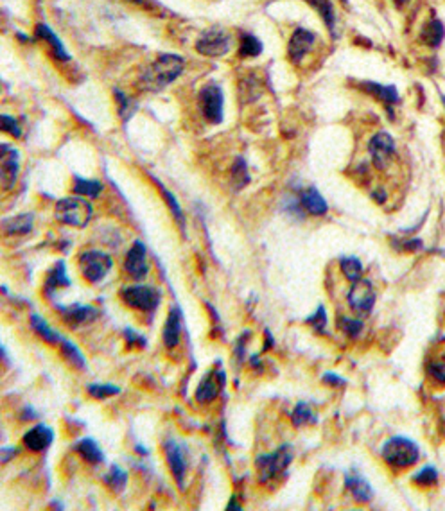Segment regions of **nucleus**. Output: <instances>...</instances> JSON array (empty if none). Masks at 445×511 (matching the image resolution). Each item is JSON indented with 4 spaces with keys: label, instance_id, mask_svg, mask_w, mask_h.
I'll return each instance as SVG.
<instances>
[{
    "label": "nucleus",
    "instance_id": "11",
    "mask_svg": "<svg viewBox=\"0 0 445 511\" xmlns=\"http://www.w3.org/2000/svg\"><path fill=\"white\" fill-rule=\"evenodd\" d=\"M15 148H9L8 144H2L0 148V183L4 190H11L18 180V171H20V158Z\"/></svg>",
    "mask_w": 445,
    "mask_h": 511
},
{
    "label": "nucleus",
    "instance_id": "33",
    "mask_svg": "<svg viewBox=\"0 0 445 511\" xmlns=\"http://www.w3.org/2000/svg\"><path fill=\"white\" fill-rule=\"evenodd\" d=\"M157 187H158V188H160V192H162V196H164V200H165V201H167V207H169V208H171V212H173L174 219H176V221H178V224H180V226H181V228H185V217H183V210H181L180 203H178L176 196H174L173 192H169V190H167V188H165V187H164V185H162V183H160V181H157Z\"/></svg>",
    "mask_w": 445,
    "mask_h": 511
},
{
    "label": "nucleus",
    "instance_id": "34",
    "mask_svg": "<svg viewBox=\"0 0 445 511\" xmlns=\"http://www.w3.org/2000/svg\"><path fill=\"white\" fill-rule=\"evenodd\" d=\"M341 271L345 275L349 282H356L361 278L363 275V264L356 257H349V259H341Z\"/></svg>",
    "mask_w": 445,
    "mask_h": 511
},
{
    "label": "nucleus",
    "instance_id": "32",
    "mask_svg": "<svg viewBox=\"0 0 445 511\" xmlns=\"http://www.w3.org/2000/svg\"><path fill=\"white\" fill-rule=\"evenodd\" d=\"M105 483L108 484L113 491H121L124 490L126 483H128V474H126L121 467L112 465L110 472L105 475Z\"/></svg>",
    "mask_w": 445,
    "mask_h": 511
},
{
    "label": "nucleus",
    "instance_id": "43",
    "mask_svg": "<svg viewBox=\"0 0 445 511\" xmlns=\"http://www.w3.org/2000/svg\"><path fill=\"white\" fill-rule=\"evenodd\" d=\"M307 323L313 325V327L316 328L318 332L323 330V328H325V323H327V312H325V309L321 307V305H320V307H318V312H316V314H313V316H311V318H309V320H307Z\"/></svg>",
    "mask_w": 445,
    "mask_h": 511
},
{
    "label": "nucleus",
    "instance_id": "40",
    "mask_svg": "<svg viewBox=\"0 0 445 511\" xmlns=\"http://www.w3.org/2000/svg\"><path fill=\"white\" fill-rule=\"evenodd\" d=\"M427 372L438 384H445V357H438V359L431 361L430 366H427Z\"/></svg>",
    "mask_w": 445,
    "mask_h": 511
},
{
    "label": "nucleus",
    "instance_id": "44",
    "mask_svg": "<svg viewBox=\"0 0 445 511\" xmlns=\"http://www.w3.org/2000/svg\"><path fill=\"white\" fill-rule=\"evenodd\" d=\"M124 337L128 341V344H138V347H144L146 339L142 336H138L133 328H126L124 330Z\"/></svg>",
    "mask_w": 445,
    "mask_h": 511
},
{
    "label": "nucleus",
    "instance_id": "13",
    "mask_svg": "<svg viewBox=\"0 0 445 511\" xmlns=\"http://www.w3.org/2000/svg\"><path fill=\"white\" fill-rule=\"evenodd\" d=\"M165 460H167L169 470L176 479L178 486H183V477L187 472V447L183 444H178L174 439H167L164 445Z\"/></svg>",
    "mask_w": 445,
    "mask_h": 511
},
{
    "label": "nucleus",
    "instance_id": "18",
    "mask_svg": "<svg viewBox=\"0 0 445 511\" xmlns=\"http://www.w3.org/2000/svg\"><path fill=\"white\" fill-rule=\"evenodd\" d=\"M298 203H300L302 210L311 216H325L329 212V205L316 187H307L298 192Z\"/></svg>",
    "mask_w": 445,
    "mask_h": 511
},
{
    "label": "nucleus",
    "instance_id": "12",
    "mask_svg": "<svg viewBox=\"0 0 445 511\" xmlns=\"http://www.w3.org/2000/svg\"><path fill=\"white\" fill-rule=\"evenodd\" d=\"M314 44H316V34L311 32L309 29L298 27L297 31L291 34L288 45V56L289 61L293 65H302L304 58L313 51Z\"/></svg>",
    "mask_w": 445,
    "mask_h": 511
},
{
    "label": "nucleus",
    "instance_id": "45",
    "mask_svg": "<svg viewBox=\"0 0 445 511\" xmlns=\"http://www.w3.org/2000/svg\"><path fill=\"white\" fill-rule=\"evenodd\" d=\"M323 382L330 384V386L340 387V386H343V384H345V379H340V377L334 375V373H327V375L323 377Z\"/></svg>",
    "mask_w": 445,
    "mask_h": 511
},
{
    "label": "nucleus",
    "instance_id": "17",
    "mask_svg": "<svg viewBox=\"0 0 445 511\" xmlns=\"http://www.w3.org/2000/svg\"><path fill=\"white\" fill-rule=\"evenodd\" d=\"M53 441H54L53 429L47 427V425H44V424L29 429V431L24 434V438H22V444H24L25 447L32 452L47 451Z\"/></svg>",
    "mask_w": 445,
    "mask_h": 511
},
{
    "label": "nucleus",
    "instance_id": "8",
    "mask_svg": "<svg viewBox=\"0 0 445 511\" xmlns=\"http://www.w3.org/2000/svg\"><path fill=\"white\" fill-rule=\"evenodd\" d=\"M200 110L201 115L209 120V122H212V124H219L221 120H223V113H225V96H223V90L216 83L205 84L201 88Z\"/></svg>",
    "mask_w": 445,
    "mask_h": 511
},
{
    "label": "nucleus",
    "instance_id": "49",
    "mask_svg": "<svg viewBox=\"0 0 445 511\" xmlns=\"http://www.w3.org/2000/svg\"><path fill=\"white\" fill-rule=\"evenodd\" d=\"M406 2H409V0H395V4H399V6L406 4Z\"/></svg>",
    "mask_w": 445,
    "mask_h": 511
},
{
    "label": "nucleus",
    "instance_id": "27",
    "mask_svg": "<svg viewBox=\"0 0 445 511\" xmlns=\"http://www.w3.org/2000/svg\"><path fill=\"white\" fill-rule=\"evenodd\" d=\"M31 327H32V330L37 332L38 336H40L41 339L45 341V343L58 344V343H61V341H63V337H61L56 330H53V328L49 327L47 321L41 320L38 314L31 316Z\"/></svg>",
    "mask_w": 445,
    "mask_h": 511
},
{
    "label": "nucleus",
    "instance_id": "47",
    "mask_svg": "<svg viewBox=\"0 0 445 511\" xmlns=\"http://www.w3.org/2000/svg\"><path fill=\"white\" fill-rule=\"evenodd\" d=\"M236 503H237V499L236 497H232V500H230V504H228V510H241V506Z\"/></svg>",
    "mask_w": 445,
    "mask_h": 511
},
{
    "label": "nucleus",
    "instance_id": "14",
    "mask_svg": "<svg viewBox=\"0 0 445 511\" xmlns=\"http://www.w3.org/2000/svg\"><path fill=\"white\" fill-rule=\"evenodd\" d=\"M124 269L131 278L142 280L149 271L148 264V252L142 240H135L131 248H129L128 255L124 260Z\"/></svg>",
    "mask_w": 445,
    "mask_h": 511
},
{
    "label": "nucleus",
    "instance_id": "29",
    "mask_svg": "<svg viewBox=\"0 0 445 511\" xmlns=\"http://www.w3.org/2000/svg\"><path fill=\"white\" fill-rule=\"evenodd\" d=\"M74 192H76L77 196H83V198H97L103 192V183L97 180H84V178H74V185H72Z\"/></svg>",
    "mask_w": 445,
    "mask_h": 511
},
{
    "label": "nucleus",
    "instance_id": "19",
    "mask_svg": "<svg viewBox=\"0 0 445 511\" xmlns=\"http://www.w3.org/2000/svg\"><path fill=\"white\" fill-rule=\"evenodd\" d=\"M70 284H72V282H70V278H68V275H67L65 262L63 260H60V262H58L56 266H54V268L47 273V276H45L44 292L47 298H53V295L58 291V289L68 287Z\"/></svg>",
    "mask_w": 445,
    "mask_h": 511
},
{
    "label": "nucleus",
    "instance_id": "7",
    "mask_svg": "<svg viewBox=\"0 0 445 511\" xmlns=\"http://www.w3.org/2000/svg\"><path fill=\"white\" fill-rule=\"evenodd\" d=\"M230 47H232V37L230 32L225 29L219 27H210L198 38L196 41V51L203 56L209 58H219L228 54Z\"/></svg>",
    "mask_w": 445,
    "mask_h": 511
},
{
    "label": "nucleus",
    "instance_id": "9",
    "mask_svg": "<svg viewBox=\"0 0 445 511\" xmlns=\"http://www.w3.org/2000/svg\"><path fill=\"white\" fill-rule=\"evenodd\" d=\"M368 153L373 167L378 171H386L392 165L393 158H395V140L386 131H379L378 135H373V138L370 140Z\"/></svg>",
    "mask_w": 445,
    "mask_h": 511
},
{
    "label": "nucleus",
    "instance_id": "41",
    "mask_svg": "<svg viewBox=\"0 0 445 511\" xmlns=\"http://www.w3.org/2000/svg\"><path fill=\"white\" fill-rule=\"evenodd\" d=\"M2 129H4L6 133H9L11 136H15V138H18V136L22 135V129L20 126H18V122L9 115H2Z\"/></svg>",
    "mask_w": 445,
    "mask_h": 511
},
{
    "label": "nucleus",
    "instance_id": "22",
    "mask_svg": "<svg viewBox=\"0 0 445 511\" xmlns=\"http://www.w3.org/2000/svg\"><path fill=\"white\" fill-rule=\"evenodd\" d=\"M361 88L365 92L372 93L373 97H378L381 103H385L389 108V113H392L393 104L399 103V92L395 86H385V84L370 83V81H366V83H361Z\"/></svg>",
    "mask_w": 445,
    "mask_h": 511
},
{
    "label": "nucleus",
    "instance_id": "51",
    "mask_svg": "<svg viewBox=\"0 0 445 511\" xmlns=\"http://www.w3.org/2000/svg\"><path fill=\"white\" fill-rule=\"evenodd\" d=\"M444 104H445V97H444Z\"/></svg>",
    "mask_w": 445,
    "mask_h": 511
},
{
    "label": "nucleus",
    "instance_id": "38",
    "mask_svg": "<svg viewBox=\"0 0 445 511\" xmlns=\"http://www.w3.org/2000/svg\"><path fill=\"white\" fill-rule=\"evenodd\" d=\"M337 325H340L341 330L345 332L349 337H352V339H356L363 330L361 321L354 320V318H345V316H341L340 320H337Z\"/></svg>",
    "mask_w": 445,
    "mask_h": 511
},
{
    "label": "nucleus",
    "instance_id": "10",
    "mask_svg": "<svg viewBox=\"0 0 445 511\" xmlns=\"http://www.w3.org/2000/svg\"><path fill=\"white\" fill-rule=\"evenodd\" d=\"M347 299H349L350 309L357 316L370 314L373 304H375V291H373L372 282L363 278L352 282V287H350L349 295H347Z\"/></svg>",
    "mask_w": 445,
    "mask_h": 511
},
{
    "label": "nucleus",
    "instance_id": "4",
    "mask_svg": "<svg viewBox=\"0 0 445 511\" xmlns=\"http://www.w3.org/2000/svg\"><path fill=\"white\" fill-rule=\"evenodd\" d=\"M119 296L128 307L148 314H153L160 305V291L153 285H128Z\"/></svg>",
    "mask_w": 445,
    "mask_h": 511
},
{
    "label": "nucleus",
    "instance_id": "46",
    "mask_svg": "<svg viewBox=\"0 0 445 511\" xmlns=\"http://www.w3.org/2000/svg\"><path fill=\"white\" fill-rule=\"evenodd\" d=\"M16 448H2V461H9V455H15Z\"/></svg>",
    "mask_w": 445,
    "mask_h": 511
},
{
    "label": "nucleus",
    "instance_id": "25",
    "mask_svg": "<svg viewBox=\"0 0 445 511\" xmlns=\"http://www.w3.org/2000/svg\"><path fill=\"white\" fill-rule=\"evenodd\" d=\"M444 37H445L444 24L434 18V20L427 22V25L422 29L420 41L425 45H430V47H438V45L441 44V40H444Z\"/></svg>",
    "mask_w": 445,
    "mask_h": 511
},
{
    "label": "nucleus",
    "instance_id": "50",
    "mask_svg": "<svg viewBox=\"0 0 445 511\" xmlns=\"http://www.w3.org/2000/svg\"><path fill=\"white\" fill-rule=\"evenodd\" d=\"M341 2H343V4H347V2H349V0H341Z\"/></svg>",
    "mask_w": 445,
    "mask_h": 511
},
{
    "label": "nucleus",
    "instance_id": "2",
    "mask_svg": "<svg viewBox=\"0 0 445 511\" xmlns=\"http://www.w3.org/2000/svg\"><path fill=\"white\" fill-rule=\"evenodd\" d=\"M89 198L83 196H74V198H65L60 200L54 210V216L60 223L68 224L74 228H86L89 226L90 219L93 216V208Z\"/></svg>",
    "mask_w": 445,
    "mask_h": 511
},
{
    "label": "nucleus",
    "instance_id": "16",
    "mask_svg": "<svg viewBox=\"0 0 445 511\" xmlns=\"http://www.w3.org/2000/svg\"><path fill=\"white\" fill-rule=\"evenodd\" d=\"M58 311L63 316L65 323L68 327H79L84 323H92L99 318V311L90 305H70V307H58Z\"/></svg>",
    "mask_w": 445,
    "mask_h": 511
},
{
    "label": "nucleus",
    "instance_id": "24",
    "mask_svg": "<svg viewBox=\"0 0 445 511\" xmlns=\"http://www.w3.org/2000/svg\"><path fill=\"white\" fill-rule=\"evenodd\" d=\"M76 451L84 461H89V463L92 465L103 463V460H105V454H103V451H101V447L97 445L96 439L92 438H84L81 439V441H77Z\"/></svg>",
    "mask_w": 445,
    "mask_h": 511
},
{
    "label": "nucleus",
    "instance_id": "28",
    "mask_svg": "<svg viewBox=\"0 0 445 511\" xmlns=\"http://www.w3.org/2000/svg\"><path fill=\"white\" fill-rule=\"evenodd\" d=\"M4 233L8 235H16V233H29L32 228V216L31 214H20V216L13 217V219H6L2 223Z\"/></svg>",
    "mask_w": 445,
    "mask_h": 511
},
{
    "label": "nucleus",
    "instance_id": "48",
    "mask_svg": "<svg viewBox=\"0 0 445 511\" xmlns=\"http://www.w3.org/2000/svg\"><path fill=\"white\" fill-rule=\"evenodd\" d=\"M128 2H133V4H144V0H128Z\"/></svg>",
    "mask_w": 445,
    "mask_h": 511
},
{
    "label": "nucleus",
    "instance_id": "21",
    "mask_svg": "<svg viewBox=\"0 0 445 511\" xmlns=\"http://www.w3.org/2000/svg\"><path fill=\"white\" fill-rule=\"evenodd\" d=\"M181 337V312L180 309H171L169 318L164 325V343L167 348L178 347Z\"/></svg>",
    "mask_w": 445,
    "mask_h": 511
},
{
    "label": "nucleus",
    "instance_id": "42",
    "mask_svg": "<svg viewBox=\"0 0 445 511\" xmlns=\"http://www.w3.org/2000/svg\"><path fill=\"white\" fill-rule=\"evenodd\" d=\"M113 93H115L117 103H119V113H121L122 117L131 115L133 108H131V106H129V104H131V101L128 99V96H126V93H122L121 90H115V92H113Z\"/></svg>",
    "mask_w": 445,
    "mask_h": 511
},
{
    "label": "nucleus",
    "instance_id": "5",
    "mask_svg": "<svg viewBox=\"0 0 445 511\" xmlns=\"http://www.w3.org/2000/svg\"><path fill=\"white\" fill-rule=\"evenodd\" d=\"M291 460H293V452H291V447H288V445H282L280 448H277L271 454L257 458L255 467L257 472H259V483H269L273 477H277L278 474H282L289 467Z\"/></svg>",
    "mask_w": 445,
    "mask_h": 511
},
{
    "label": "nucleus",
    "instance_id": "3",
    "mask_svg": "<svg viewBox=\"0 0 445 511\" xmlns=\"http://www.w3.org/2000/svg\"><path fill=\"white\" fill-rule=\"evenodd\" d=\"M418 447L408 438L395 436L388 439L386 445L382 447V458L388 465L395 468H408L413 467L418 461Z\"/></svg>",
    "mask_w": 445,
    "mask_h": 511
},
{
    "label": "nucleus",
    "instance_id": "31",
    "mask_svg": "<svg viewBox=\"0 0 445 511\" xmlns=\"http://www.w3.org/2000/svg\"><path fill=\"white\" fill-rule=\"evenodd\" d=\"M291 422H293L295 427H304V425L316 424V416H314L313 409L307 403L300 402L295 408V411L291 413Z\"/></svg>",
    "mask_w": 445,
    "mask_h": 511
},
{
    "label": "nucleus",
    "instance_id": "15",
    "mask_svg": "<svg viewBox=\"0 0 445 511\" xmlns=\"http://www.w3.org/2000/svg\"><path fill=\"white\" fill-rule=\"evenodd\" d=\"M225 382H226L225 372H221V370H217V372H209L203 377L200 386H198L196 400L198 402H212V400L219 395L221 389L225 387Z\"/></svg>",
    "mask_w": 445,
    "mask_h": 511
},
{
    "label": "nucleus",
    "instance_id": "20",
    "mask_svg": "<svg viewBox=\"0 0 445 511\" xmlns=\"http://www.w3.org/2000/svg\"><path fill=\"white\" fill-rule=\"evenodd\" d=\"M345 486L349 488V491L354 496V499L357 503H370L373 497V490L370 486L368 481L363 477V475L356 474V472H350V474L345 475Z\"/></svg>",
    "mask_w": 445,
    "mask_h": 511
},
{
    "label": "nucleus",
    "instance_id": "35",
    "mask_svg": "<svg viewBox=\"0 0 445 511\" xmlns=\"http://www.w3.org/2000/svg\"><path fill=\"white\" fill-rule=\"evenodd\" d=\"M239 52H241L243 58H257L262 52L261 40L246 32L241 38V48H239Z\"/></svg>",
    "mask_w": 445,
    "mask_h": 511
},
{
    "label": "nucleus",
    "instance_id": "23",
    "mask_svg": "<svg viewBox=\"0 0 445 511\" xmlns=\"http://www.w3.org/2000/svg\"><path fill=\"white\" fill-rule=\"evenodd\" d=\"M37 37L40 38V40L47 41V44L51 45V48H53V52H54V56H56L58 60H61V61H68V60H70V56H68V52L65 51V47H63V44H61V40L56 37V34H54L53 29L49 27V25L38 24L37 25Z\"/></svg>",
    "mask_w": 445,
    "mask_h": 511
},
{
    "label": "nucleus",
    "instance_id": "6",
    "mask_svg": "<svg viewBox=\"0 0 445 511\" xmlns=\"http://www.w3.org/2000/svg\"><path fill=\"white\" fill-rule=\"evenodd\" d=\"M113 268V260L108 253L99 252V250H89L79 255V271L84 280L90 284H97L105 278Z\"/></svg>",
    "mask_w": 445,
    "mask_h": 511
},
{
    "label": "nucleus",
    "instance_id": "30",
    "mask_svg": "<svg viewBox=\"0 0 445 511\" xmlns=\"http://www.w3.org/2000/svg\"><path fill=\"white\" fill-rule=\"evenodd\" d=\"M61 356L67 359V363L70 364V366L77 368V370H83V368H86V361H84L83 354L79 351V348L76 347L74 343H70V341L63 339L61 341Z\"/></svg>",
    "mask_w": 445,
    "mask_h": 511
},
{
    "label": "nucleus",
    "instance_id": "1",
    "mask_svg": "<svg viewBox=\"0 0 445 511\" xmlns=\"http://www.w3.org/2000/svg\"><path fill=\"white\" fill-rule=\"evenodd\" d=\"M183 67L185 61L176 54H160L157 60L144 68L138 83L142 84L141 88H144V90L158 92L162 88L169 86L173 81H176L180 74L183 72Z\"/></svg>",
    "mask_w": 445,
    "mask_h": 511
},
{
    "label": "nucleus",
    "instance_id": "26",
    "mask_svg": "<svg viewBox=\"0 0 445 511\" xmlns=\"http://www.w3.org/2000/svg\"><path fill=\"white\" fill-rule=\"evenodd\" d=\"M305 2L313 6V8L320 13L321 20L325 22L327 29L333 32V37H336V13H334L330 0H305Z\"/></svg>",
    "mask_w": 445,
    "mask_h": 511
},
{
    "label": "nucleus",
    "instance_id": "36",
    "mask_svg": "<svg viewBox=\"0 0 445 511\" xmlns=\"http://www.w3.org/2000/svg\"><path fill=\"white\" fill-rule=\"evenodd\" d=\"M250 181L248 169H246L245 158H237L236 164L232 165V183L236 185V188L246 187Z\"/></svg>",
    "mask_w": 445,
    "mask_h": 511
},
{
    "label": "nucleus",
    "instance_id": "37",
    "mask_svg": "<svg viewBox=\"0 0 445 511\" xmlns=\"http://www.w3.org/2000/svg\"><path fill=\"white\" fill-rule=\"evenodd\" d=\"M119 392H121V389L117 386H113V384H90L89 386L90 396H93V399L97 400L110 399V396L117 395Z\"/></svg>",
    "mask_w": 445,
    "mask_h": 511
},
{
    "label": "nucleus",
    "instance_id": "39",
    "mask_svg": "<svg viewBox=\"0 0 445 511\" xmlns=\"http://www.w3.org/2000/svg\"><path fill=\"white\" fill-rule=\"evenodd\" d=\"M437 481H438V474L433 467L422 468V470L413 477V483L420 484V486L424 488L433 486V484H437Z\"/></svg>",
    "mask_w": 445,
    "mask_h": 511
}]
</instances>
